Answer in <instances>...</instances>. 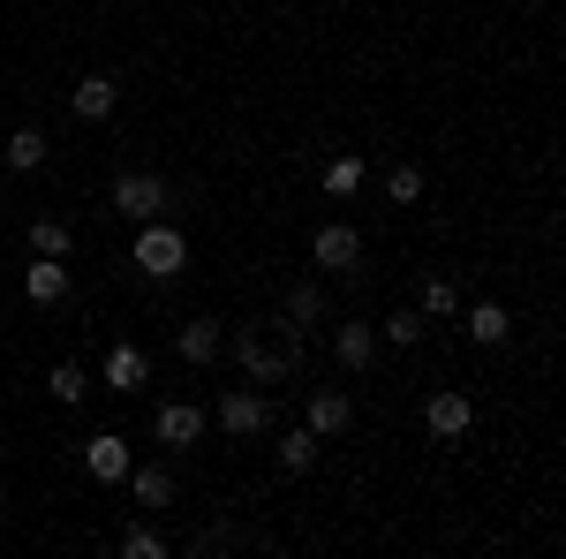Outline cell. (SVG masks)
<instances>
[{"label":"cell","mask_w":566,"mask_h":559,"mask_svg":"<svg viewBox=\"0 0 566 559\" xmlns=\"http://www.w3.org/2000/svg\"><path fill=\"white\" fill-rule=\"evenodd\" d=\"M310 258H317V272H355L363 265V235H355L348 219H333V227H317Z\"/></svg>","instance_id":"6"},{"label":"cell","mask_w":566,"mask_h":559,"mask_svg":"<svg viewBox=\"0 0 566 559\" xmlns=\"http://www.w3.org/2000/svg\"><path fill=\"white\" fill-rule=\"evenodd\" d=\"M461 310V288L453 280H423V318H453Z\"/></svg>","instance_id":"24"},{"label":"cell","mask_w":566,"mask_h":559,"mask_svg":"<svg viewBox=\"0 0 566 559\" xmlns=\"http://www.w3.org/2000/svg\"><path fill=\"white\" fill-rule=\"evenodd\" d=\"M23 296L39 302V310L69 302V265H61V258H31V265H23Z\"/></svg>","instance_id":"10"},{"label":"cell","mask_w":566,"mask_h":559,"mask_svg":"<svg viewBox=\"0 0 566 559\" xmlns=\"http://www.w3.org/2000/svg\"><path fill=\"white\" fill-rule=\"evenodd\" d=\"M205 424H212V416H205L197 401H159L151 438H159V446H197V438H205Z\"/></svg>","instance_id":"7"},{"label":"cell","mask_w":566,"mask_h":559,"mask_svg":"<svg viewBox=\"0 0 566 559\" xmlns=\"http://www.w3.org/2000/svg\"><path fill=\"white\" fill-rule=\"evenodd\" d=\"M317 446H325V438H317V431H310V424L280 431V469H287V476H303L310 462H317Z\"/></svg>","instance_id":"16"},{"label":"cell","mask_w":566,"mask_h":559,"mask_svg":"<svg viewBox=\"0 0 566 559\" xmlns=\"http://www.w3.org/2000/svg\"><path fill=\"white\" fill-rule=\"evenodd\" d=\"M167 197H175V189H167L159 174H144V167L114 174V189H106V205L122 219H136V227H144V219H167Z\"/></svg>","instance_id":"2"},{"label":"cell","mask_w":566,"mask_h":559,"mask_svg":"<svg viewBox=\"0 0 566 559\" xmlns=\"http://www.w3.org/2000/svg\"><path fill=\"white\" fill-rule=\"evenodd\" d=\"M175 348H181V363H197V371L219 363V318H189V325L175 333Z\"/></svg>","instance_id":"14"},{"label":"cell","mask_w":566,"mask_h":559,"mask_svg":"<svg viewBox=\"0 0 566 559\" xmlns=\"http://www.w3.org/2000/svg\"><path fill=\"white\" fill-rule=\"evenodd\" d=\"M348 424H355V401H348V393H333V386L310 393V431H317V438H340Z\"/></svg>","instance_id":"12"},{"label":"cell","mask_w":566,"mask_h":559,"mask_svg":"<svg viewBox=\"0 0 566 559\" xmlns=\"http://www.w3.org/2000/svg\"><path fill=\"white\" fill-rule=\"evenodd\" d=\"M98 379H106V393H136L144 379H151V355H144V348H114Z\"/></svg>","instance_id":"13"},{"label":"cell","mask_w":566,"mask_h":559,"mask_svg":"<svg viewBox=\"0 0 566 559\" xmlns=\"http://www.w3.org/2000/svg\"><path fill=\"white\" fill-rule=\"evenodd\" d=\"M84 469L98 476V484H122V476H129V438H122V431H98V438H84Z\"/></svg>","instance_id":"8"},{"label":"cell","mask_w":566,"mask_h":559,"mask_svg":"<svg viewBox=\"0 0 566 559\" xmlns=\"http://www.w3.org/2000/svg\"><path fill=\"white\" fill-rule=\"evenodd\" d=\"M0 159H8L15 174H39V167H45V136H39V130H15L8 144H0Z\"/></svg>","instance_id":"19"},{"label":"cell","mask_w":566,"mask_h":559,"mask_svg":"<svg viewBox=\"0 0 566 559\" xmlns=\"http://www.w3.org/2000/svg\"><path fill=\"white\" fill-rule=\"evenodd\" d=\"M181 265H189V242H181V227H167V219H144V227H136V272H151V280H175Z\"/></svg>","instance_id":"3"},{"label":"cell","mask_w":566,"mask_h":559,"mask_svg":"<svg viewBox=\"0 0 566 559\" xmlns=\"http://www.w3.org/2000/svg\"><path fill=\"white\" fill-rule=\"evenodd\" d=\"M317 318H325V288L317 280H295L287 288V325H317Z\"/></svg>","instance_id":"22"},{"label":"cell","mask_w":566,"mask_h":559,"mask_svg":"<svg viewBox=\"0 0 566 559\" xmlns=\"http://www.w3.org/2000/svg\"><path fill=\"white\" fill-rule=\"evenodd\" d=\"M333 355H340V371H370L378 363V325H355V318H340V333H333Z\"/></svg>","instance_id":"9"},{"label":"cell","mask_w":566,"mask_h":559,"mask_svg":"<svg viewBox=\"0 0 566 559\" xmlns=\"http://www.w3.org/2000/svg\"><path fill=\"white\" fill-rule=\"evenodd\" d=\"M469 424H476V401L461 386H438L431 401H423V431H431L438 446H453V438H469Z\"/></svg>","instance_id":"5"},{"label":"cell","mask_w":566,"mask_h":559,"mask_svg":"<svg viewBox=\"0 0 566 559\" xmlns=\"http://www.w3.org/2000/svg\"><path fill=\"white\" fill-rule=\"evenodd\" d=\"M122 484L136 491V507H167V499H175V476H167V469H136V462H129Z\"/></svg>","instance_id":"18"},{"label":"cell","mask_w":566,"mask_h":559,"mask_svg":"<svg viewBox=\"0 0 566 559\" xmlns=\"http://www.w3.org/2000/svg\"><path fill=\"white\" fill-rule=\"evenodd\" d=\"M506 333H514L506 302H469V341H476V348H499Z\"/></svg>","instance_id":"15"},{"label":"cell","mask_w":566,"mask_h":559,"mask_svg":"<svg viewBox=\"0 0 566 559\" xmlns=\"http://www.w3.org/2000/svg\"><path fill=\"white\" fill-rule=\"evenodd\" d=\"M114 106H122V84H114V76H84V84L69 91V114H76V122H106Z\"/></svg>","instance_id":"11"},{"label":"cell","mask_w":566,"mask_h":559,"mask_svg":"<svg viewBox=\"0 0 566 559\" xmlns=\"http://www.w3.org/2000/svg\"><path fill=\"white\" fill-rule=\"evenodd\" d=\"M69 242H76L69 219H31V258H69Z\"/></svg>","instance_id":"20"},{"label":"cell","mask_w":566,"mask_h":559,"mask_svg":"<svg viewBox=\"0 0 566 559\" xmlns=\"http://www.w3.org/2000/svg\"><path fill=\"white\" fill-rule=\"evenodd\" d=\"M227 348H234V363H242L250 386H280L303 363V325H234Z\"/></svg>","instance_id":"1"},{"label":"cell","mask_w":566,"mask_h":559,"mask_svg":"<svg viewBox=\"0 0 566 559\" xmlns=\"http://www.w3.org/2000/svg\"><path fill=\"white\" fill-rule=\"evenodd\" d=\"M386 197H392V205H416V197H423V167H392L386 174Z\"/></svg>","instance_id":"26"},{"label":"cell","mask_w":566,"mask_h":559,"mask_svg":"<svg viewBox=\"0 0 566 559\" xmlns=\"http://www.w3.org/2000/svg\"><path fill=\"white\" fill-rule=\"evenodd\" d=\"M45 393H53L61 408H76V401L91 393V371L84 363H53V371H45Z\"/></svg>","instance_id":"17"},{"label":"cell","mask_w":566,"mask_h":559,"mask_svg":"<svg viewBox=\"0 0 566 559\" xmlns=\"http://www.w3.org/2000/svg\"><path fill=\"white\" fill-rule=\"evenodd\" d=\"M317 182H325V197H355V189H363V159H355V152H340V159H325V174H317Z\"/></svg>","instance_id":"21"},{"label":"cell","mask_w":566,"mask_h":559,"mask_svg":"<svg viewBox=\"0 0 566 559\" xmlns=\"http://www.w3.org/2000/svg\"><path fill=\"white\" fill-rule=\"evenodd\" d=\"M122 559H167V537L159 529H122Z\"/></svg>","instance_id":"25"},{"label":"cell","mask_w":566,"mask_h":559,"mask_svg":"<svg viewBox=\"0 0 566 559\" xmlns=\"http://www.w3.org/2000/svg\"><path fill=\"white\" fill-rule=\"evenodd\" d=\"M378 333H386L392 348H416V341H423V310H392V318L378 325Z\"/></svg>","instance_id":"23"},{"label":"cell","mask_w":566,"mask_h":559,"mask_svg":"<svg viewBox=\"0 0 566 559\" xmlns=\"http://www.w3.org/2000/svg\"><path fill=\"white\" fill-rule=\"evenodd\" d=\"M212 424L227 431V438H258V431H272V401H264L258 386H227L212 408Z\"/></svg>","instance_id":"4"}]
</instances>
